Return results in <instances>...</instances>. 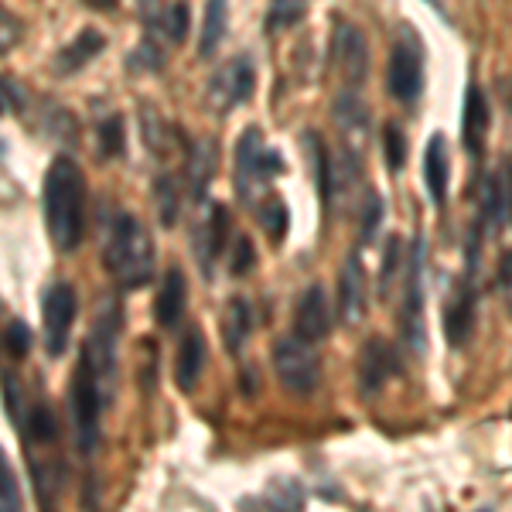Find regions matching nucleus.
<instances>
[{"mask_svg": "<svg viewBox=\"0 0 512 512\" xmlns=\"http://www.w3.org/2000/svg\"><path fill=\"white\" fill-rule=\"evenodd\" d=\"M499 291L509 294V253H502V263H499Z\"/></svg>", "mask_w": 512, "mask_h": 512, "instance_id": "obj_44", "label": "nucleus"}, {"mask_svg": "<svg viewBox=\"0 0 512 512\" xmlns=\"http://www.w3.org/2000/svg\"><path fill=\"white\" fill-rule=\"evenodd\" d=\"M424 256H427V243L424 236L417 233L414 239V253H410L407 263V284H403V338H407L410 349L424 352L427 338H424Z\"/></svg>", "mask_w": 512, "mask_h": 512, "instance_id": "obj_10", "label": "nucleus"}, {"mask_svg": "<svg viewBox=\"0 0 512 512\" xmlns=\"http://www.w3.org/2000/svg\"><path fill=\"white\" fill-rule=\"evenodd\" d=\"M96 137H99V158H123V151H127V137H123V117H120V113L99 120Z\"/></svg>", "mask_w": 512, "mask_h": 512, "instance_id": "obj_34", "label": "nucleus"}, {"mask_svg": "<svg viewBox=\"0 0 512 512\" xmlns=\"http://www.w3.org/2000/svg\"><path fill=\"white\" fill-rule=\"evenodd\" d=\"M4 410L11 417V424L18 427L21 441L28 444V451H48L59 444V417L48 407V400H38V396L28 393V386L21 383L14 373L4 376Z\"/></svg>", "mask_w": 512, "mask_h": 512, "instance_id": "obj_3", "label": "nucleus"}, {"mask_svg": "<svg viewBox=\"0 0 512 512\" xmlns=\"http://www.w3.org/2000/svg\"><path fill=\"white\" fill-rule=\"evenodd\" d=\"M24 110V93L18 86H14L11 79L0 76V117H7V113H21Z\"/></svg>", "mask_w": 512, "mask_h": 512, "instance_id": "obj_43", "label": "nucleus"}, {"mask_svg": "<svg viewBox=\"0 0 512 512\" xmlns=\"http://www.w3.org/2000/svg\"><path fill=\"white\" fill-rule=\"evenodd\" d=\"M219 164V154H216V140H198L192 147V154H188V192H192L195 202H202L205 198V188H209L212 181V171H216Z\"/></svg>", "mask_w": 512, "mask_h": 512, "instance_id": "obj_26", "label": "nucleus"}, {"mask_svg": "<svg viewBox=\"0 0 512 512\" xmlns=\"http://www.w3.org/2000/svg\"><path fill=\"white\" fill-rule=\"evenodd\" d=\"M338 308H342L345 325L366 318V270H362L359 256H349L342 267V280H338Z\"/></svg>", "mask_w": 512, "mask_h": 512, "instance_id": "obj_20", "label": "nucleus"}, {"mask_svg": "<svg viewBox=\"0 0 512 512\" xmlns=\"http://www.w3.org/2000/svg\"><path fill=\"white\" fill-rule=\"evenodd\" d=\"M256 89V65L250 55H236L229 59L209 82V103L216 113H233L236 106L250 103Z\"/></svg>", "mask_w": 512, "mask_h": 512, "instance_id": "obj_11", "label": "nucleus"}, {"mask_svg": "<svg viewBox=\"0 0 512 512\" xmlns=\"http://www.w3.org/2000/svg\"><path fill=\"white\" fill-rule=\"evenodd\" d=\"M403 373V355L386 338H369L359 352V393L366 400L383 393V386Z\"/></svg>", "mask_w": 512, "mask_h": 512, "instance_id": "obj_12", "label": "nucleus"}, {"mask_svg": "<svg viewBox=\"0 0 512 512\" xmlns=\"http://www.w3.org/2000/svg\"><path fill=\"white\" fill-rule=\"evenodd\" d=\"M226 243H229V212H226V205L209 202L192 229V253L205 277H212L219 256L226 253Z\"/></svg>", "mask_w": 512, "mask_h": 512, "instance_id": "obj_13", "label": "nucleus"}, {"mask_svg": "<svg viewBox=\"0 0 512 512\" xmlns=\"http://www.w3.org/2000/svg\"><path fill=\"white\" fill-rule=\"evenodd\" d=\"M209 366V345H205V332L202 328H188L181 335L178 345V359H175V383L181 393H192L198 383H202V373Z\"/></svg>", "mask_w": 512, "mask_h": 512, "instance_id": "obj_18", "label": "nucleus"}, {"mask_svg": "<svg viewBox=\"0 0 512 512\" xmlns=\"http://www.w3.org/2000/svg\"><path fill=\"white\" fill-rule=\"evenodd\" d=\"M147 38L161 41V45H181L188 38V0H175V4H161L158 11L144 14Z\"/></svg>", "mask_w": 512, "mask_h": 512, "instance_id": "obj_22", "label": "nucleus"}, {"mask_svg": "<svg viewBox=\"0 0 512 512\" xmlns=\"http://www.w3.org/2000/svg\"><path fill=\"white\" fill-rule=\"evenodd\" d=\"M332 113H335L338 130H342V137H345V151H352V154L366 151L369 120H373V117H369V106L362 103V96L355 93V89H345V93L335 96Z\"/></svg>", "mask_w": 512, "mask_h": 512, "instance_id": "obj_16", "label": "nucleus"}, {"mask_svg": "<svg viewBox=\"0 0 512 512\" xmlns=\"http://www.w3.org/2000/svg\"><path fill=\"white\" fill-rule=\"evenodd\" d=\"M332 62L338 65V72L349 79V86H359V82H366L369 76L366 35L342 18L335 21V31H332Z\"/></svg>", "mask_w": 512, "mask_h": 512, "instance_id": "obj_14", "label": "nucleus"}, {"mask_svg": "<svg viewBox=\"0 0 512 512\" xmlns=\"http://www.w3.org/2000/svg\"><path fill=\"white\" fill-rule=\"evenodd\" d=\"M304 147H308V161H311V171H315V188L321 195V205H332L328 202V198H332V181H328V175H332V158H328L325 140L311 130V134H304Z\"/></svg>", "mask_w": 512, "mask_h": 512, "instance_id": "obj_30", "label": "nucleus"}, {"mask_svg": "<svg viewBox=\"0 0 512 512\" xmlns=\"http://www.w3.org/2000/svg\"><path fill=\"white\" fill-rule=\"evenodd\" d=\"M24 35V24L14 18L7 7H0V55H7Z\"/></svg>", "mask_w": 512, "mask_h": 512, "instance_id": "obj_42", "label": "nucleus"}, {"mask_svg": "<svg viewBox=\"0 0 512 512\" xmlns=\"http://www.w3.org/2000/svg\"><path fill=\"white\" fill-rule=\"evenodd\" d=\"M256 267V246L250 236H236L233 243V256H229V274L233 277H246Z\"/></svg>", "mask_w": 512, "mask_h": 512, "instance_id": "obj_41", "label": "nucleus"}, {"mask_svg": "<svg viewBox=\"0 0 512 512\" xmlns=\"http://www.w3.org/2000/svg\"><path fill=\"white\" fill-rule=\"evenodd\" d=\"M4 158H7V144L0 140V161H4Z\"/></svg>", "mask_w": 512, "mask_h": 512, "instance_id": "obj_47", "label": "nucleus"}, {"mask_svg": "<svg viewBox=\"0 0 512 512\" xmlns=\"http://www.w3.org/2000/svg\"><path fill=\"white\" fill-rule=\"evenodd\" d=\"M103 48H106V38L99 35L96 28L79 31V35L72 38L69 45H62V52L55 55V65H52L55 76H76V72H82L96 59V55H103Z\"/></svg>", "mask_w": 512, "mask_h": 512, "instance_id": "obj_23", "label": "nucleus"}, {"mask_svg": "<svg viewBox=\"0 0 512 512\" xmlns=\"http://www.w3.org/2000/svg\"><path fill=\"white\" fill-rule=\"evenodd\" d=\"M448 178H451V161H448V140L434 134L424 147V185L431 192L434 205L448 202Z\"/></svg>", "mask_w": 512, "mask_h": 512, "instance_id": "obj_24", "label": "nucleus"}, {"mask_svg": "<svg viewBox=\"0 0 512 512\" xmlns=\"http://www.w3.org/2000/svg\"><path fill=\"white\" fill-rule=\"evenodd\" d=\"M379 222H383V198L366 185V192L359 195V239H362V246H369L376 239Z\"/></svg>", "mask_w": 512, "mask_h": 512, "instance_id": "obj_33", "label": "nucleus"}, {"mask_svg": "<svg viewBox=\"0 0 512 512\" xmlns=\"http://www.w3.org/2000/svg\"><path fill=\"white\" fill-rule=\"evenodd\" d=\"M332 332V308H328V294L321 284H311L301 294L294 311V335L308 338V342H321Z\"/></svg>", "mask_w": 512, "mask_h": 512, "instance_id": "obj_17", "label": "nucleus"}, {"mask_svg": "<svg viewBox=\"0 0 512 512\" xmlns=\"http://www.w3.org/2000/svg\"><path fill=\"white\" fill-rule=\"evenodd\" d=\"M158 250L147 226L127 209H113L103 229V267L106 274L117 280L120 287L134 291V287L151 284Z\"/></svg>", "mask_w": 512, "mask_h": 512, "instance_id": "obj_2", "label": "nucleus"}, {"mask_svg": "<svg viewBox=\"0 0 512 512\" xmlns=\"http://www.w3.org/2000/svg\"><path fill=\"white\" fill-rule=\"evenodd\" d=\"M185 304H188V280L181 274V267H171L161 280L158 301H154V318H158L161 328H178L181 318H185Z\"/></svg>", "mask_w": 512, "mask_h": 512, "instance_id": "obj_21", "label": "nucleus"}, {"mask_svg": "<svg viewBox=\"0 0 512 512\" xmlns=\"http://www.w3.org/2000/svg\"><path fill=\"white\" fill-rule=\"evenodd\" d=\"M270 359H274V373L287 393L308 400V396L318 390L321 355L315 349V342H308V338H301V335H284L274 342Z\"/></svg>", "mask_w": 512, "mask_h": 512, "instance_id": "obj_6", "label": "nucleus"}, {"mask_svg": "<svg viewBox=\"0 0 512 512\" xmlns=\"http://www.w3.org/2000/svg\"><path fill=\"white\" fill-rule=\"evenodd\" d=\"M383 154H386V168L393 171H403V164H407V134H403L396 123L383 130Z\"/></svg>", "mask_w": 512, "mask_h": 512, "instance_id": "obj_38", "label": "nucleus"}, {"mask_svg": "<svg viewBox=\"0 0 512 512\" xmlns=\"http://www.w3.org/2000/svg\"><path fill=\"white\" fill-rule=\"evenodd\" d=\"M89 7H96V11H113V7L120 4V0H86Z\"/></svg>", "mask_w": 512, "mask_h": 512, "instance_id": "obj_45", "label": "nucleus"}, {"mask_svg": "<svg viewBox=\"0 0 512 512\" xmlns=\"http://www.w3.org/2000/svg\"><path fill=\"white\" fill-rule=\"evenodd\" d=\"M489 127H492V113H489V99L478 86H468V96H465V147L475 154L485 151V140H489Z\"/></svg>", "mask_w": 512, "mask_h": 512, "instance_id": "obj_25", "label": "nucleus"}, {"mask_svg": "<svg viewBox=\"0 0 512 512\" xmlns=\"http://www.w3.org/2000/svg\"><path fill=\"white\" fill-rule=\"evenodd\" d=\"M475 332V277H461L451 291V301L444 308V335L451 349H465Z\"/></svg>", "mask_w": 512, "mask_h": 512, "instance_id": "obj_15", "label": "nucleus"}, {"mask_svg": "<svg viewBox=\"0 0 512 512\" xmlns=\"http://www.w3.org/2000/svg\"><path fill=\"white\" fill-rule=\"evenodd\" d=\"M154 198H158V216L161 226L171 229L178 222V209H181V192H178V178L171 175H158L154 181Z\"/></svg>", "mask_w": 512, "mask_h": 512, "instance_id": "obj_32", "label": "nucleus"}, {"mask_svg": "<svg viewBox=\"0 0 512 512\" xmlns=\"http://www.w3.org/2000/svg\"><path fill=\"white\" fill-rule=\"evenodd\" d=\"M69 407H72V427H76V448L79 454H93L99 444V420H103L106 400L99 393V383L93 376V369L86 362H76L72 369V386H69Z\"/></svg>", "mask_w": 512, "mask_h": 512, "instance_id": "obj_7", "label": "nucleus"}, {"mask_svg": "<svg viewBox=\"0 0 512 512\" xmlns=\"http://www.w3.org/2000/svg\"><path fill=\"white\" fill-rule=\"evenodd\" d=\"M158 7H161V0H140V11H144V14L158 11Z\"/></svg>", "mask_w": 512, "mask_h": 512, "instance_id": "obj_46", "label": "nucleus"}, {"mask_svg": "<svg viewBox=\"0 0 512 512\" xmlns=\"http://www.w3.org/2000/svg\"><path fill=\"white\" fill-rule=\"evenodd\" d=\"M287 171V161L280 151H270L260 127H246L236 140V195L239 202L256 205L260 195L270 188V181Z\"/></svg>", "mask_w": 512, "mask_h": 512, "instance_id": "obj_5", "label": "nucleus"}, {"mask_svg": "<svg viewBox=\"0 0 512 512\" xmlns=\"http://www.w3.org/2000/svg\"><path fill=\"white\" fill-rule=\"evenodd\" d=\"M161 65H164V45H161V41H154V38L140 41L134 52H130V59H127L130 72H161Z\"/></svg>", "mask_w": 512, "mask_h": 512, "instance_id": "obj_36", "label": "nucleus"}, {"mask_svg": "<svg viewBox=\"0 0 512 512\" xmlns=\"http://www.w3.org/2000/svg\"><path fill=\"white\" fill-rule=\"evenodd\" d=\"M400 270H403V239L390 233V243H386V253H383V270H379V294L383 297H390Z\"/></svg>", "mask_w": 512, "mask_h": 512, "instance_id": "obj_35", "label": "nucleus"}, {"mask_svg": "<svg viewBox=\"0 0 512 512\" xmlns=\"http://www.w3.org/2000/svg\"><path fill=\"white\" fill-rule=\"evenodd\" d=\"M120 328H123L120 304L106 301L103 308H99L96 321H93V332L86 335L82 352H79V359L93 369L106 407H113V396H117V342H120Z\"/></svg>", "mask_w": 512, "mask_h": 512, "instance_id": "obj_4", "label": "nucleus"}, {"mask_svg": "<svg viewBox=\"0 0 512 512\" xmlns=\"http://www.w3.org/2000/svg\"><path fill=\"white\" fill-rule=\"evenodd\" d=\"M256 209V219H260L263 233H267L274 243H284L287 239V229H291V209L280 195H267L263 202L253 205Z\"/></svg>", "mask_w": 512, "mask_h": 512, "instance_id": "obj_29", "label": "nucleus"}, {"mask_svg": "<svg viewBox=\"0 0 512 512\" xmlns=\"http://www.w3.org/2000/svg\"><path fill=\"white\" fill-rule=\"evenodd\" d=\"M250 332H253V308L243 297H233V301L226 304V311H222V342H226L229 352L239 355Z\"/></svg>", "mask_w": 512, "mask_h": 512, "instance_id": "obj_27", "label": "nucleus"}, {"mask_svg": "<svg viewBox=\"0 0 512 512\" xmlns=\"http://www.w3.org/2000/svg\"><path fill=\"white\" fill-rule=\"evenodd\" d=\"M21 485L18 475H14L11 461H7L4 448H0V512H18L21 509Z\"/></svg>", "mask_w": 512, "mask_h": 512, "instance_id": "obj_37", "label": "nucleus"}, {"mask_svg": "<svg viewBox=\"0 0 512 512\" xmlns=\"http://www.w3.org/2000/svg\"><path fill=\"white\" fill-rule=\"evenodd\" d=\"M31 342H35V335H31V328L24 325L21 318H7V328H4V349L11 359H24V355L31 352Z\"/></svg>", "mask_w": 512, "mask_h": 512, "instance_id": "obj_39", "label": "nucleus"}, {"mask_svg": "<svg viewBox=\"0 0 512 512\" xmlns=\"http://www.w3.org/2000/svg\"><path fill=\"white\" fill-rule=\"evenodd\" d=\"M301 489H297L294 482H280V478H274L270 482V489H267V495H263V506H277V509H301Z\"/></svg>", "mask_w": 512, "mask_h": 512, "instance_id": "obj_40", "label": "nucleus"}, {"mask_svg": "<svg viewBox=\"0 0 512 512\" xmlns=\"http://www.w3.org/2000/svg\"><path fill=\"white\" fill-rule=\"evenodd\" d=\"M489 233H506L509 226V158H502V168L485 178L482 188V222Z\"/></svg>", "mask_w": 512, "mask_h": 512, "instance_id": "obj_19", "label": "nucleus"}, {"mask_svg": "<svg viewBox=\"0 0 512 512\" xmlns=\"http://www.w3.org/2000/svg\"><path fill=\"white\" fill-rule=\"evenodd\" d=\"M311 0H270L267 7V31L277 35V31H287L294 24H301V18L308 14Z\"/></svg>", "mask_w": 512, "mask_h": 512, "instance_id": "obj_31", "label": "nucleus"}, {"mask_svg": "<svg viewBox=\"0 0 512 512\" xmlns=\"http://www.w3.org/2000/svg\"><path fill=\"white\" fill-rule=\"evenodd\" d=\"M386 89H390V96L400 99L403 106H414L420 93H424V52H420V41L410 35V31H403L390 52Z\"/></svg>", "mask_w": 512, "mask_h": 512, "instance_id": "obj_9", "label": "nucleus"}, {"mask_svg": "<svg viewBox=\"0 0 512 512\" xmlns=\"http://www.w3.org/2000/svg\"><path fill=\"white\" fill-rule=\"evenodd\" d=\"M41 209L55 250L72 253L86 236V175L72 158H55L45 171Z\"/></svg>", "mask_w": 512, "mask_h": 512, "instance_id": "obj_1", "label": "nucleus"}, {"mask_svg": "<svg viewBox=\"0 0 512 512\" xmlns=\"http://www.w3.org/2000/svg\"><path fill=\"white\" fill-rule=\"evenodd\" d=\"M79 315V297L72 284H52L41 297V332H45V352L52 359L69 349L72 325Z\"/></svg>", "mask_w": 512, "mask_h": 512, "instance_id": "obj_8", "label": "nucleus"}, {"mask_svg": "<svg viewBox=\"0 0 512 512\" xmlns=\"http://www.w3.org/2000/svg\"><path fill=\"white\" fill-rule=\"evenodd\" d=\"M226 18H229V0H209L202 18V38H198V59H212L219 41L226 38Z\"/></svg>", "mask_w": 512, "mask_h": 512, "instance_id": "obj_28", "label": "nucleus"}]
</instances>
